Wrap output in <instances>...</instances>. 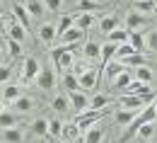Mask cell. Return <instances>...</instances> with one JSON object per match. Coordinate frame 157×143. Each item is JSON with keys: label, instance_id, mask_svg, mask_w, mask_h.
Masks as SVG:
<instances>
[{"label": "cell", "instance_id": "6da1fadb", "mask_svg": "<svg viewBox=\"0 0 157 143\" xmlns=\"http://www.w3.org/2000/svg\"><path fill=\"white\" fill-rule=\"evenodd\" d=\"M157 119V109L155 104H145L140 112H138V117L133 119V121L126 126V131H123V136H121V141L118 143H128L133 136H138V131H140V126H145V124H155Z\"/></svg>", "mask_w": 157, "mask_h": 143}, {"label": "cell", "instance_id": "7a4b0ae2", "mask_svg": "<svg viewBox=\"0 0 157 143\" xmlns=\"http://www.w3.org/2000/svg\"><path fill=\"white\" fill-rule=\"evenodd\" d=\"M109 114V109H85L75 117V124L80 126V131H90L92 126H97L104 117Z\"/></svg>", "mask_w": 157, "mask_h": 143}, {"label": "cell", "instance_id": "3957f363", "mask_svg": "<svg viewBox=\"0 0 157 143\" xmlns=\"http://www.w3.org/2000/svg\"><path fill=\"white\" fill-rule=\"evenodd\" d=\"M51 58H53V63H56V68H60V70H70V68L75 66L73 54H70V51H65L63 46H58V49H53V51H51Z\"/></svg>", "mask_w": 157, "mask_h": 143}, {"label": "cell", "instance_id": "277c9868", "mask_svg": "<svg viewBox=\"0 0 157 143\" xmlns=\"http://www.w3.org/2000/svg\"><path fill=\"white\" fill-rule=\"evenodd\" d=\"M34 82H36V87H41L44 92H46V90H53V85H56V73H53V68H46V66H44Z\"/></svg>", "mask_w": 157, "mask_h": 143}, {"label": "cell", "instance_id": "5b68a950", "mask_svg": "<svg viewBox=\"0 0 157 143\" xmlns=\"http://www.w3.org/2000/svg\"><path fill=\"white\" fill-rule=\"evenodd\" d=\"M41 66L39 61L34 58V56H29V58H24V70H22V82H32L36 80V75H39Z\"/></svg>", "mask_w": 157, "mask_h": 143}, {"label": "cell", "instance_id": "8992f818", "mask_svg": "<svg viewBox=\"0 0 157 143\" xmlns=\"http://www.w3.org/2000/svg\"><path fill=\"white\" fill-rule=\"evenodd\" d=\"M12 17L20 22V24L27 29V32L32 29V15H29V10H27L22 2H15V5H12Z\"/></svg>", "mask_w": 157, "mask_h": 143}, {"label": "cell", "instance_id": "52a82bcc", "mask_svg": "<svg viewBox=\"0 0 157 143\" xmlns=\"http://www.w3.org/2000/svg\"><path fill=\"white\" fill-rule=\"evenodd\" d=\"M118 104H121V107H126V109L140 112V109L145 107V100H143V97H138V95H121V97H118Z\"/></svg>", "mask_w": 157, "mask_h": 143}, {"label": "cell", "instance_id": "ba28073f", "mask_svg": "<svg viewBox=\"0 0 157 143\" xmlns=\"http://www.w3.org/2000/svg\"><path fill=\"white\" fill-rule=\"evenodd\" d=\"M68 100H70V104H73L78 112H85V109H90V97H87L82 90H78V92H68Z\"/></svg>", "mask_w": 157, "mask_h": 143}, {"label": "cell", "instance_id": "9c48e42d", "mask_svg": "<svg viewBox=\"0 0 157 143\" xmlns=\"http://www.w3.org/2000/svg\"><path fill=\"white\" fill-rule=\"evenodd\" d=\"M82 37H85V32H82V29H78V27H73V29H68V32L58 34V44H60V46H68V44L82 41Z\"/></svg>", "mask_w": 157, "mask_h": 143}, {"label": "cell", "instance_id": "30bf717a", "mask_svg": "<svg viewBox=\"0 0 157 143\" xmlns=\"http://www.w3.org/2000/svg\"><path fill=\"white\" fill-rule=\"evenodd\" d=\"M97 80H99V70L90 68L87 73L80 75V90H94V87H97Z\"/></svg>", "mask_w": 157, "mask_h": 143}, {"label": "cell", "instance_id": "8fae6325", "mask_svg": "<svg viewBox=\"0 0 157 143\" xmlns=\"http://www.w3.org/2000/svg\"><path fill=\"white\" fill-rule=\"evenodd\" d=\"M58 37V27L56 24H41L39 27V41H44V44H51V41Z\"/></svg>", "mask_w": 157, "mask_h": 143}, {"label": "cell", "instance_id": "7c38bea8", "mask_svg": "<svg viewBox=\"0 0 157 143\" xmlns=\"http://www.w3.org/2000/svg\"><path fill=\"white\" fill-rule=\"evenodd\" d=\"M116 51H118V44H111V41L101 46V58H99L101 61V70L111 63V58H116Z\"/></svg>", "mask_w": 157, "mask_h": 143}, {"label": "cell", "instance_id": "4fadbf2b", "mask_svg": "<svg viewBox=\"0 0 157 143\" xmlns=\"http://www.w3.org/2000/svg\"><path fill=\"white\" fill-rule=\"evenodd\" d=\"M60 85H63V90H68V92H78L80 90V78L75 73H65V75H60Z\"/></svg>", "mask_w": 157, "mask_h": 143}, {"label": "cell", "instance_id": "5bb4252c", "mask_svg": "<svg viewBox=\"0 0 157 143\" xmlns=\"http://www.w3.org/2000/svg\"><path fill=\"white\" fill-rule=\"evenodd\" d=\"M7 37L22 44V41L27 39V29H24V27H22L17 20H12V22H10V29H7Z\"/></svg>", "mask_w": 157, "mask_h": 143}, {"label": "cell", "instance_id": "9a60e30c", "mask_svg": "<svg viewBox=\"0 0 157 143\" xmlns=\"http://www.w3.org/2000/svg\"><path fill=\"white\" fill-rule=\"evenodd\" d=\"M80 133H82V131H80V126L75 121L73 124H63V141H80Z\"/></svg>", "mask_w": 157, "mask_h": 143}, {"label": "cell", "instance_id": "2e32d148", "mask_svg": "<svg viewBox=\"0 0 157 143\" xmlns=\"http://www.w3.org/2000/svg\"><path fill=\"white\" fill-rule=\"evenodd\" d=\"M106 37H109V41H111V44H118V46H121V44H128V39H131V32H128V29H114V32H109V34H106Z\"/></svg>", "mask_w": 157, "mask_h": 143}, {"label": "cell", "instance_id": "e0dca14e", "mask_svg": "<svg viewBox=\"0 0 157 143\" xmlns=\"http://www.w3.org/2000/svg\"><path fill=\"white\" fill-rule=\"evenodd\" d=\"M145 24V15H140V12H131L128 17H126V27H128V32H138V27H143Z\"/></svg>", "mask_w": 157, "mask_h": 143}, {"label": "cell", "instance_id": "ac0fdd59", "mask_svg": "<svg viewBox=\"0 0 157 143\" xmlns=\"http://www.w3.org/2000/svg\"><path fill=\"white\" fill-rule=\"evenodd\" d=\"M128 44L136 49L138 54H143V51H147V39L140 34V32H131V39H128Z\"/></svg>", "mask_w": 157, "mask_h": 143}, {"label": "cell", "instance_id": "d6986e66", "mask_svg": "<svg viewBox=\"0 0 157 143\" xmlns=\"http://www.w3.org/2000/svg\"><path fill=\"white\" fill-rule=\"evenodd\" d=\"M136 117H138V112H133V109H118V112H114V119H116L121 126H128Z\"/></svg>", "mask_w": 157, "mask_h": 143}, {"label": "cell", "instance_id": "ffe728a7", "mask_svg": "<svg viewBox=\"0 0 157 143\" xmlns=\"http://www.w3.org/2000/svg\"><path fill=\"white\" fill-rule=\"evenodd\" d=\"M133 10L140 12V15H150V12H155V10H157V5H155V0H136Z\"/></svg>", "mask_w": 157, "mask_h": 143}, {"label": "cell", "instance_id": "44dd1931", "mask_svg": "<svg viewBox=\"0 0 157 143\" xmlns=\"http://www.w3.org/2000/svg\"><path fill=\"white\" fill-rule=\"evenodd\" d=\"M2 141L5 143H22L24 136H22L20 129H2Z\"/></svg>", "mask_w": 157, "mask_h": 143}, {"label": "cell", "instance_id": "7402d4cb", "mask_svg": "<svg viewBox=\"0 0 157 143\" xmlns=\"http://www.w3.org/2000/svg\"><path fill=\"white\" fill-rule=\"evenodd\" d=\"M32 133L34 136H48V119H34L32 121Z\"/></svg>", "mask_w": 157, "mask_h": 143}, {"label": "cell", "instance_id": "603a6c76", "mask_svg": "<svg viewBox=\"0 0 157 143\" xmlns=\"http://www.w3.org/2000/svg\"><path fill=\"white\" fill-rule=\"evenodd\" d=\"M17 124H20V117H17V114L0 112V126H5V129H15Z\"/></svg>", "mask_w": 157, "mask_h": 143}, {"label": "cell", "instance_id": "cb8c5ba5", "mask_svg": "<svg viewBox=\"0 0 157 143\" xmlns=\"http://www.w3.org/2000/svg\"><path fill=\"white\" fill-rule=\"evenodd\" d=\"M92 24H94V17H92L90 12H80V17L75 20V27H78V29H82V32H87Z\"/></svg>", "mask_w": 157, "mask_h": 143}, {"label": "cell", "instance_id": "d4e9b609", "mask_svg": "<svg viewBox=\"0 0 157 143\" xmlns=\"http://www.w3.org/2000/svg\"><path fill=\"white\" fill-rule=\"evenodd\" d=\"M82 51H85L87 58H101V49H99L97 41H87V44L82 46Z\"/></svg>", "mask_w": 157, "mask_h": 143}, {"label": "cell", "instance_id": "484cf974", "mask_svg": "<svg viewBox=\"0 0 157 143\" xmlns=\"http://www.w3.org/2000/svg\"><path fill=\"white\" fill-rule=\"evenodd\" d=\"M101 138H104L101 126H92V129L87 131V136H85V143H101Z\"/></svg>", "mask_w": 157, "mask_h": 143}, {"label": "cell", "instance_id": "4316f807", "mask_svg": "<svg viewBox=\"0 0 157 143\" xmlns=\"http://www.w3.org/2000/svg\"><path fill=\"white\" fill-rule=\"evenodd\" d=\"M106 104H111V97L109 95H94L90 100V109H104Z\"/></svg>", "mask_w": 157, "mask_h": 143}, {"label": "cell", "instance_id": "83f0119b", "mask_svg": "<svg viewBox=\"0 0 157 143\" xmlns=\"http://www.w3.org/2000/svg\"><path fill=\"white\" fill-rule=\"evenodd\" d=\"M24 7L29 10L32 17H41V15H44V5H41V0H27Z\"/></svg>", "mask_w": 157, "mask_h": 143}, {"label": "cell", "instance_id": "f1b7e54d", "mask_svg": "<svg viewBox=\"0 0 157 143\" xmlns=\"http://www.w3.org/2000/svg\"><path fill=\"white\" fill-rule=\"evenodd\" d=\"M17 97H22L20 87H17V85H5V90H2V100H5V102H15Z\"/></svg>", "mask_w": 157, "mask_h": 143}, {"label": "cell", "instance_id": "f546056e", "mask_svg": "<svg viewBox=\"0 0 157 143\" xmlns=\"http://www.w3.org/2000/svg\"><path fill=\"white\" fill-rule=\"evenodd\" d=\"M5 44H7V51H10V56H12V58H22V44H20V41L5 37Z\"/></svg>", "mask_w": 157, "mask_h": 143}, {"label": "cell", "instance_id": "4dcf8cb0", "mask_svg": "<svg viewBox=\"0 0 157 143\" xmlns=\"http://www.w3.org/2000/svg\"><path fill=\"white\" fill-rule=\"evenodd\" d=\"M56 27H58V34H63V32H68V29L75 27V17H73V15H63Z\"/></svg>", "mask_w": 157, "mask_h": 143}, {"label": "cell", "instance_id": "1f68e13d", "mask_svg": "<svg viewBox=\"0 0 157 143\" xmlns=\"http://www.w3.org/2000/svg\"><path fill=\"white\" fill-rule=\"evenodd\" d=\"M12 107H15V112H20V114H27V112L32 109V100H29V97H17V100L12 102Z\"/></svg>", "mask_w": 157, "mask_h": 143}, {"label": "cell", "instance_id": "d6a6232c", "mask_svg": "<svg viewBox=\"0 0 157 143\" xmlns=\"http://www.w3.org/2000/svg\"><path fill=\"white\" fill-rule=\"evenodd\" d=\"M78 10L92 15V10H101V5H99L97 0H78Z\"/></svg>", "mask_w": 157, "mask_h": 143}, {"label": "cell", "instance_id": "836d02e7", "mask_svg": "<svg viewBox=\"0 0 157 143\" xmlns=\"http://www.w3.org/2000/svg\"><path fill=\"white\" fill-rule=\"evenodd\" d=\"M48 136H53V138H63V121L51 119V121H48Z\"/></svg>", "mask_w": 157, "mask_h": 143}, {"label": "cell", "instance_id": "e575fe53", "mask_svg": "<svg viewBox=\"0 0 157 143\" xmlns=\"http://www.w3.org/2000/svg\"><path fill=\"white\" fill-rule=\"evenodd\" d=\"M136 80L147 82V85H150V80H152V70H150L147 66H140V68H136Z\"/></svg>", "mask_w": 157, "mask_h": 143}, {"label": "cell", "instance_id": "d590c367", "mask_svg": "<svg viewBox=\"0 0 157 143\" xmlns=\"http://www.w3.org/2000/svg\"><path fill=\"white\" fill-rule=\"evenodd\" d=\"M131 82H133V80H131V75H128V73L123 70L121 75H116V78H114V87H116V90H126V87H128Z\"/></svg>", "mask_w": 157, "mask_h": 143}, {"label": "cell", "instance_id": "8d00e7d4", "mask_svg": "<svg viewBox=\"0 0 157 143\" xmlns=\"http://www.w3.org/2000/svg\"><path fill=\"white\" fill-rule=\"evenodd\" d=\"M121 63L126 66V68H131V66H145V58H143V54H133V56H128V58H121Z\"/></svg>", "mask_w": 157, "mask_h": 143}, {"label": "cell", "instance_id": "74e56055", "mask_svg": "<svg viewBox=\"0 0 157 143\" xmlns=\"http://www.w3.org/2000/svg\"><path fill=\"white\" fill-rule=\"evenodd\" d=\"M68 104H70V100H68V95H58V97H53V102H51V107H53L56 112H65V109H68Z\"/></svg>", "mask_w": 157, "mask_h": 143}, {"label": "cell", "instance_id": "f35d334b", "mask_svg": "<svg viewBox=\"0 0 157 143\" xmlns=\"http://www.w3.org/2000/svg\"><path fill=\"white\" fill-rule=\"evenodd\" d=\"M99 27H101V32H106V34H109V32H114V29L118 27V20L114 17V15H111V17H104V20L99 22Z\"/></svg>", "mask_w": 157, "mask_h": 143}, {"label": "cell", "instance_id": "ab89813d", "mask_svg": "<svg viewBox=\"0 0 157 143\" xmlns=\"http://www.w3.org/2000/svg\"><path fill=\"white\" fill-rule=\"evenodd\" d=\"M152 133H155V126H152V124H145V126H140V131H138V141H150Z\"/></svg>", "mask_w": 157, "mask_h": 143}, {"label": "cell", "instance_id": "60d3db41", "mask_svg": "<svg viewBox=\"0 0 157 143\" xmlns=\"http://www.w3.org/2000/svg\"><path fill=\"white\" fill-rule=\"evenodd\" d=\"M133 54H138V51L131 46V44H121V46H118V51H116V58L121 61V58H128V56H133Z\"/></svg>", "mask_w": 157, "mask_h": 143}, {"label": "cell", "instance_id": "b9f144b4", "mask_svg": "<svg viewBox=\"0 0 157 143\" xmlns=\"http://www.w3.org/2000/svg\"><path fill=\"white\" fill-rule=\"evenodd\" d=\"M104 70H106V73H109V75H111V78H116V75H121V73H123V70H126V66H123V63L118 61V63H109V66H106V68H104Z\"/></svg>", "mask_w": 157, "mask_h": 143}, {"label": "cell", "instance_id": "7bdbcfd3", "mask_svg": "<svg viewBox=\"0 0 157 143\" xmlns=\"http://www.w3.org/2000/svg\"><path fill=\"white\" fill-rule=\"evenodd\" d=\"M10 75H12V66H0V85L10 80Z\"/></svg>", "mask_w": 157, "mask_h": 143}, {"label": "cell", "instance_id": "ee69618b", "mask_svg": "<svg viewBox=\"0 0 157 143\" xmlns=\"http://www.w3.org/2000/svg\"><path fill=\"white\" fill-rule=\"evenodd\" d=\"M147 49H150L152 54H157V29L147 34Z\"/></svg>", "mask_w": 157, "mask_h": 143}, {"label": "cell", "instance_id": "f6af8a7d", "mask_svg": "<svg viewBox=\"0 0 157 143\" xmlns=\"http://www.w3.org/2000/svg\"><path fill=\"white\" fill-rule=\"evenodd\" d=\"M44 5H46V10H51V12H58L60 5H63V0H44Z\"/></svg>", "mask_w": 157, "mask_h": 143}, {"label": "cell", "instance_id": "bcb514c9", "mask_svg": "<svg viewBox=\"0 0 157 143\" xmlns=\"http://www.w3.org/2000/svg\"><path fill=\"white\" fill-rule=\"evenodd\" d=\"M87 70H90V68H87V66H85V63H78V66H73V73H75V75H82V73H87Z\"/></svg>", "mask_w": 157, "mask_h": 143}, {"label": "cell", "instance_id": "7dc6e473", "mask_svg": "<svg viewBox=\"0 0 157 143\" xmlns=\"http://www.w3.org/2000/svg\"><path fill=\"white\" fill-rule=\"evenodd\" d=\"M0 34L5 37V17H2V15H0Z\"/></svg>", "mask_w": 157, "mask_h": 143}, {"label": "cell", "instance_id": "c3c4849f", "mask_svg": "<svg viewBox=\"0 0 157 143\" xmlns=\"http://www.w3.org/2000/svg\"><path fill=\"white\" fill-rule=\"evenodd\" d=\"M2 104H5V100H0V112H5V107H2Z\"/></svg>", "mask_w": 157, "mask_h": 143}, {"label": "cell", "instance_id": "681fc988", "mask_svg": "<svg viewBox=\"0 0 157 143\" xmlns=\"http://www.w3.org/2000/svg\"><path fill=\"white\" fill-rule=\"evenodd\" d=\"M152 104H155V109H157V95H155V100H152Z\"/></svg>", "mask_w": 157, "mask_h": 143}, {"label": "cell", "instance_id": "f907efd6", "mask_svg": "<svg viewBox=\"0 0 157 143\" xmlns=\"http://www.w3.org/2000/svg\"><path fill=\"white\" fill-rule=\"evenodd\" d=\"M2 39H5V37H2V34H0V41H2Z\"/></svg>", "mask_w": 157, "mask_h": 143}, {"label": "cell", "instance_id": "816d5d0a", "mask_svg": "<svg viewBox=\"0 0 157 143\" xmlns=\"http://www.w3.org/2000/svg\"><path fill=\"white\" fill-rule=\"evenodd\" d=\"M73 143H82V141H73Z\"/></svg>", "mask_w": 157, "mask_h": 143}, {"label": "cell", "instance_id": "f5cc1de1", "mask_svg": "<svg viewBox=\"0 0 157 143\" xmlns=\"http://www.w3.org/2000/svg\"><path fill=\"white\" fill-rule=\"evenodd\" d=\"M0 54H2V49H0Z\"/></svg>", "mask_w": 157, "mask_h": 143}, {"label": "cell", "instance_id": "db71d44e", "mask_svg": "<svg viewBox=\"0 0 157 143\" xmlns=\"http://www.w3.org/2000/svg\"><path fill=\"white\" fill-rule=\"evenodd\" d=\"M150 143H155V141H150Z\"/></svg>", "mask_w": 157, "mask_h": 143}]
</instances>
